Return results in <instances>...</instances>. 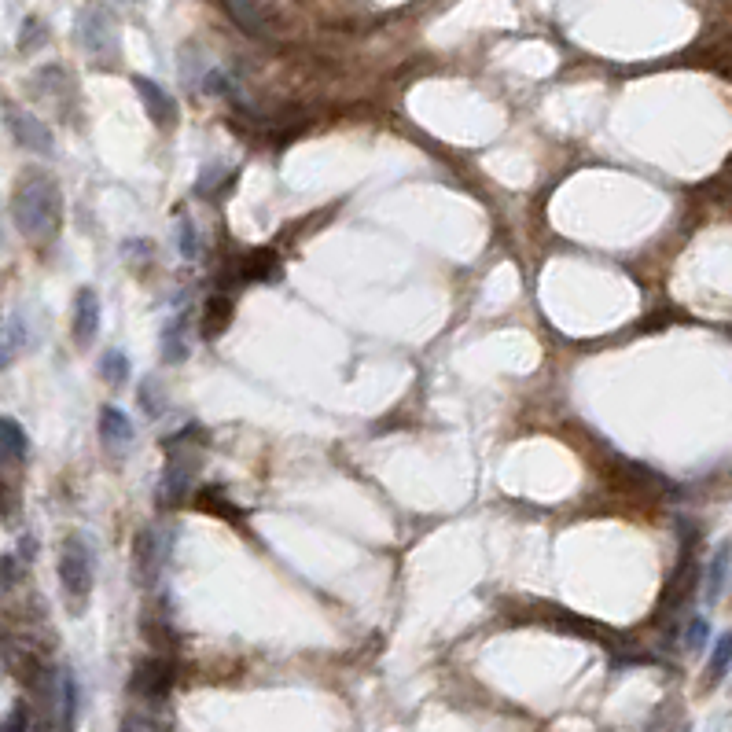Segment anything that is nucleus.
<instances>
[{"instance_id":"f257e3e1","label":"nucleus","mask_w":732,"mask_h":732,"mask_svg":"<svg viewBox=\"0 0 732 732\" xmlns=\"http://www.w3.org/2000/svg\"><path fill=\"white\" fill-rule=\"evenodd\" d=\"M12 218L15 229L34 243H48L59 232V225H63V195H59V184L45 170H30L19 177L12 195Z\"/></svg>"},{"instance_id":"423d86ee","label":"nucleus","mask_w":732,"mask_h":732,"mask_svg":"<svg viewBox=\"0 0 732 732\" xmlns=\"http://www.w3.org/2000/svg\"><path fill=\"white\" fill-rule=\"evenodd\" d=\"M166 560V534L159 527H144L133 541V567H137V582H155Z\"/></svg>"},{"instance_id":"5701e85b","label":"nucleus","mask_w":732,"mask_h":732,"mask_svg":"<svg viewBox=\"0 0 732 732\" xmlns=\"http://www.w3.org/2000/svg\"><path fill=\"white\" fill-rule=\"evenodd\" d=\"M177 247H181L184 258H195L199 254V240H195V225L188 218L177 221Z\"/></svg>"},{"instance_id":"4468645a","label":"nucleus","mask_w":732,"mask_h":732,"mask_svg":"<svg viewBox=\"0 0 732 732\" xmlns=\"http://www.w3.org/2000/svg\"><path fill=\"white\" fill-rule=\"evenodd\" d=\"M184 357H188V317L177 313V317L166 321V328H162V361H166V365H181Z\"/></svg>"},{"instance_id":"7ed1b4c3","label":"nucleus","mask_w":732,"mask_h":732,"mask_svg":"<svg viewBox=\"0 0 732 732\" xmlns=\"http://www.w3.org/2000/svg\"><path fill=\"white\" fill-rule=\"evenodd\" d=\"M195 431L199 427H188L184 435H177L170 442V457H166V471H162V486H159V504H166V508H173V504H181L184 497H188V490H192L195 482V468H199V453H192L188 449V442L195 438Z\"/></svg>"},{"instance_id":"412c9836","label":"nucleus","mask_w":732,"mask_h":732,"mask_svg":"<svg viewBox=\"0 0 732 732\" xmlns=\"http://www.w3.org/2000/svg\"><path fill=\"white\" fill-rule=\"evenodd\" d=\"M48 41V26L37 19V15H30L23 23V30H19V48L23 52H34V48H41Z\"/></svg>"},{"instance_id":"aec40b11","label":"nucleus","mask_w":732,"mask_h":732,"mask_svg":"<svg viewBox=\"0 0 732 732\" xmlns=\"http://www.w3.org/2000/svg\"><path fill=\"white\" fill-rule=\"evenodd\" d=\"M243 276L247 280H262L269 284L273 276H280V262H276V251H254V258L243 265Z\"/></svg>"},{"instance_id":"ddd939ff","label":"nucleus","mask_w":732,"mask_h":732,"mask_svg":"<svg viewBox=\"0 0 732 732\" xmlns=\"http://www.w3.org/2000/svg\"><path fill=\"white\" fill-rule=\"evenodd\" d=\"M225 4V12L236 26H240L243 34L251 37H265V12L258 0H221Z\"/></svg>"},{"instance_id":"f03ea898","label":"nucleus","mask_w":732,"mask_h":732,"mask_svg":"<svg viewBox=\"0 0 732 732\" xmlns=\"http://www.w3.org/2000/svg\"><path fill=\"white\" fill-rule=\"evenodd\" d=\"M59 589L67 596L70 611L81 615L92 596V552L81 534H70L59 549Z\"/></svg>"},{"instance_id":"f8f14e48","label":"nucleus","mask_w":732,"mask_h":732,"mask_svg":"<svg viewBox=\"0 0 732 732\" xmlns=\"http://www.w3.org/2000/svg\"><path fill=\"white\" fill-rule=\"evenodd\" d=\"M26 343H30V332H26V321L19 313H8L0 317V368H8L15 357L23 354Z\"/></svg>"},{"instance_id":"39448f33","label":"nucleus","mask_w":732,"mask_h":732,"mask_svg":"<svg viewBox=\"0 0 732 732\" xmlns=\"http://www.w3.org/2000/svg\"><path fill=\"white\" fill-rule=\"evenodd\" d=\"M78 37H81V48L89 52L92 59H100V63H111L118 56V37H115V26L103 12L89 8V12H81L78 19Z\"/></svg>"},{"instance_id":"20e7f679","label":"nucleus","mask_w":732,"mask_h":732,"mask_svg":"<svg viewBox=\"0 0 732 732\" xmlns=\"http://www.w3.org/2000/svg\"><path fill=\"white\" fill-rule=\"evenodd\" d=\"M4 122L12 129V137L19 148L34 151V155H52L56 151V140H52V129L19 103H4Z\"/></svg>"},{"instance_id":"f3484780","label":"nucleus","mask_w":732,"mask_h":732,"mask_svg":"<svg viewBox=\"0 0 732 732\" xmlns=\"http://www.w3.org/2000/svg\"><path fill=\"white\" fill-rule=\"evenodd\" d=\"M59 710H63V732H74V721H78V681L70 670L59 674Z\"/></svg>"},{"instance_id":"a211bd4d","label":"nucleus","mask_w":732,"mask_h":732,"mask_svg":"<svg viewBox=\"0 0 732 732\" xmlns=\"http://www.w3.org/2000/svg\"><path fill=\"white\" fill-rule=\"evenodd\" d=\"M100 376L107 387H126L129 383V357L122 350H103L100 357Z\"/></svg>"},{"instance_id":"393cba45","label":"nucleus","mask_w":732,"mask_h":732,"mask_svg":"<svg viewBox=\"0 0 732 732\" xmlns=\"http://www.w3.org/2000/svg\"><path fill=\"white\" fill-rule=\"evenodd\" d=\"M221 177H225V162H206L203 173H199V181H195V188H199V192H206V188H218Z\"/></svg>"},{"instance_id":"bb28decb","label":"nucleus","mask_w":732,"mask_h":732,"mask_svg":"<svg viewBox=\"0 0 732 732\" xmlns=\"http://www.w3.org/2000/svg\"><path fill=\"white\" fill-rule=\"evenodd\" d=\"M23 729V710H15L12 718H8V729H0V732H19Z\"/></svg>"},{"instance_id":"9d476101","label":"nucleus","mask_w":732,"mask_h":732,"mask_svg":"<svg viewBox=\"0 0 732 732\" xmlns=\"http://www.w3.org/2000/svg\"><path fill=\"white\" fill-rule=\"evenodd\" d=\"M173 688V663L166 659H148V663L137 666L133 674V692L144 699H162Z\"/></svg>"},{"instance_id":"4be33fe9","label":"nucleus","mask_w":732,"mask_h":732,"mask_svg":"<svg viewBox=\"0 0 732 732\" xmlns=\"http://www.w3.org/2000/svg\"><path fill=\"white\" fill-rule=\"evenodd\" d=\"M140 409L148 412V416H162L166 401H162V383H159V379H144V383H140Z\"/></svg>"},{"instance_id":"0eeeda50","label":"nucleus","mask_w":732,"mask_h":732,"mask_svg":"<svg viewBox=\"0 0 732 732\" xmlns=\"http://www.w3.org/2000/svg\"><path fill=\"white\" fill-rule=\"evenodd\" d=\"M133 420H129L126 412L115 409V405H107L100 412V446L107 449V457L122 460L133 449Z\"/></svg>"},{"instance_id":"2eb2a0df","label":"nucleus","mask_w":732,"mask_h":732,"mask_svg":"<svg viewBox=\"0 0 732 732\" xmlns=\"http://www.w3.org/2000/svg\"><path fill=\"white\" fill-rule=\"evenodd\" d=\"M732 666V630L721 633L718 641H714V648H710V663H707V674H703V688H718L721 677L729 674Z\"/></svg>"},{"instance_id":"6e6552de","label":"nucleus","mask_w":732,"mask_h":732,"mask_svg":"<svg viewBox=\"0 0 732 732\" xmlns=\"http://www.w3.org/2000/svg\"><path fill=\"white\" fill-rule=\"evenodd\" d=\"M133 85H137L140 100H144V111H148V118L155 122V126H159V129L177 126V103H173V96L162 89L159 81H151V78H144V74H137V78H133Z\"/></svg>"},{"instance_id":"6ab92c4d","label":"nucleus","mask_w":732,"mask_h":732,"mask_svg":"<svg viewBox=\"0 0 732 732\" xmlns=\"http://www.w3.org/2000/svg\"><path fill=\"white\" fill-rule=\"evenodd\" d=\"M0 453H8V457L23 460L26 457V435L23 427L8 420V416H0Z\"/></svg>"},{"instance_id":"a878e982","label":"nucleus","mask_w":732,"mask_h":732,"mask_svg":"<svg viewBox=\"0 0 732 732\" xmlns=\"http://www.w3.org/2000/svg\"><path fill=\"white\" fill-rule=\"evenodd\" d=\"M19 582V560L15 556H0V589H12V585Z\"/></svg>"},{"instance_id":"9b49d317","label":"nucleus","mask_w":732,"mask_h":732,"mask_svg":"<svg viewBox=\"0 0 732 732\" xmlns=\"http://www.w3.org/2000/svg\"><path fill=\"white\" fill-rule=\"evenodd\" d=\"M729 567H732V541H721L718 549L710 552V563L703 571V596L707 604H718L721 593H725V582H729Z\"/></svg>"},{"instance_id":"1a4fd4ad","label":"nucleus","mask_w":732,"mask_h":732,"mask_svg":"<svg viewBox=\"0 0 732 732\" xmlns=\"http://www.w3.org/2000/svg\"><path fill=\"white\" fill-rule=\"evenodd\" d=\"M100 335V295L92 287H81L74 295V343L85 350Z\"/></svg>"},{"instance_id":"b1692460","label":"nucleus","mask_w":732,"mask_h":732,"mask_svg":"<svg viewBox=\"0 0 732 732\" xmlns=\"http://www.w3.org/2000/svg\"><path fill=\"white\" fill-rule=\"evenodd\" d=\"M707 633H710L707 618H692V622H688V630H685V648H688V652H699V648L707 644Z\"/></svg>"},{"instance_id":"dca6fc26","label":"nucleus","mask_w":732,"mask_h":732,"mask_svg":"<svg viewBox=\"0 0 732 732\" xmlns=\"http://www.w3.org/2000/svg\"><path fill=\"white\" fill-rule=\"evenodd\" d=\"M229 324H232V298H225V295L206 298V306H203V335L206 339L221 335Z\"/></svg>"}]
</instances>
